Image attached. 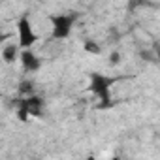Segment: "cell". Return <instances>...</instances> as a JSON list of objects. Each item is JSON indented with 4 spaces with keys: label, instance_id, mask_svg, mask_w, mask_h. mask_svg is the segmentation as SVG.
Instances as JSON below:
<instances>
[{
    "label": "cell",
    "instance_id": "cell-7",
    "mask_svg": "<svg viewBox=\"0 0 160 160\" xmlns=\"http://www.w3.org/2000/svg\"><path fill=\"white\" fill-rule=\"evenodd\" d=\"M19 94H21V98L30 96V94H36L34 92V83L30 81V79H23V81L19 83Z\"/></svg>",
    "mask_w": 160,
    "mask_h": 160
},
{
    "label": "cell",
    "instance_id": "cell-8",
    "mask_svg": "<svg viewBox=\"0 0 160 160\" xmlns=\"http://www.w3.org/2000/svg\"><path fill=\"white\" fill-rule=\"evenodd\" d=\"M109 60H111V64H119V62H121V55H119V53L115 51V53H111Z\"/></svg>",
    "mask_w": 160,
    "mask_h": 160
},
{
    "label": "cell",
    "instance_id": "cell-2",
    "mask_svg": "<svg viewBox=\"0 0 160 160\" xmlns=\"http://www.w3.org/2000/svg\"><path fill=\"white\" fill-rule=\"evenodd\" d=\"M45 109V100L38 94H30L19 100L17 104V117L19 121H28L30 117H42Z\"/></svg>",
    "mask_w": 160,
    "mask_h": 160
},
{
    "label": "cell",
    "instance_id": "cell-3",
    "mask_svg": "<svg viewBox=\"0 0 160 160\" xmlns=\"http://www.w3.org/2000/svg\"><path fill=\"white\" fill-rule=\"evenodd\" d=\"M38 42V34L32 27V21L28 15H21L17 19V47L21 51L32 49Z\"/></svg>",
    "mask_w": 160,
    "mask_h": 160
},
{
    "label": "cell",
    "instance_id": "cell-9",
    "mask_svg": "<svg viewBox=\"0 0 160 160\" xmlns=\"http://www.w3.org/2000/svg\"><path fill=\"white\" fill-rule=\"evenodd\" d=\"M85 49H89V51H92V53H98V51H100V47H94L92 42H87V43H85Z\"/></svg>",
    "mask_w": 160,
    "mask_h": 160
},
{
    "label": "cell",
    "instance_id": "cell-5",
    "mask_svg": "<svg viewBox=\"0 0 160 160\" xmlns=\"http://www.w3.org/2000/svg\"><path fill=\"white\" fill-rule=\"evenodd\" d=\"M19 60H21V68H23L27 73H34V72H38V70L42 68V60H40V57H38L32 49L21 51Z\"/></svg>",
    "mask_w": 160,
    "mask_h": 160
},
{
    "label": "cell",
    "instance_id": "cell-10",
    "mask_svg": "<svg viewBox=\"0 0 160 160\" xmlns=\"http://www.w3.org/2000/svg\"><path fill=\"white\" fill-rule=\"evenodd\" d=\"M85 160H98V158H96V156H94V154H89V156H87V158H85Z\"/></svg>",
    "mask_w": 160,
    "mask_h": 160
},
{
    "label": "cell",
    "instance_id": "cell-1",
    "mask_svg": "<svg viewBox=\"0 0 160 160\" xmlns=\"http://www.w3.org/2000/svg\"><path fill=\"white\" fill-rule=\"evenodd\" d=\"M89 89L91 92L98 98L100 108H109L111 106V87L117 81L115 77H108L104 73H91L89 75Z\"/></svg>",
    "mask_w": 160,
    "mask_h": 160
},
{
    "label": "cell",
    "instance_id": "cell-4",
    "mask_svg": "<svg viewBox=\"0 0 160 160\" xmlns=\"http://www.w3.org/2000/svg\"><path fill=\"white\" fill-rule=\"evenodd\" d=\"M51 21V36L53 40H66L73 28L75 15L73 13H57L49 17Z\"/></svg>",
    "mask_w": 160,
    "mask_h": 160
},
{
    "label": "cell",
    "instance_id": "cell-11",
    "mask_svg": "<svg viewBox=\"0 0 160 160\" xmlns=\"http://www.w3.org/2000/svg\"><path fill=\"white\" fill-rule=\"evenodd\" d=\"M111 160H121V156H113V158H111Z\"/></svg>",
    "mask_w": 160,
    "mask_h": 160
},
{
    "label": "cell",
    "instance_id": "cell-6",
    "mask_svg": "<svg viewBox=\"0 0 160 160\" xmlns=\"http://www.w3.org/2000/svg\"><path fill=\"white\" fill-rule=\"evenodd\" d=\"M19 55H21V49L17 47V43H6L4 49H2V60L6 64H13L19 60Z\"/></svg>",
    "mask_w": 160,
    "mask_h": 160
}]
</instances>
